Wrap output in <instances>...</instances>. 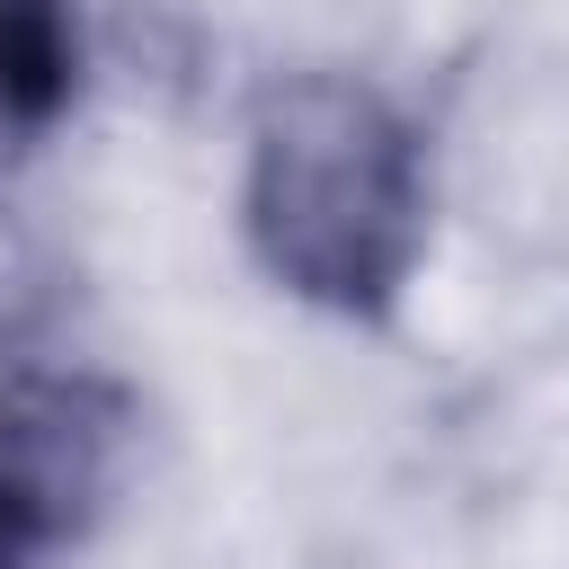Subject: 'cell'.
<instances>
[{"mask_svg": "<svg viewBox=\"0 0 569 569\" xmlns=\"http://www.w3.org/2000/svg\"><path fill=\"white\" fill-rule=\"evenodd\" d=\"M240 240L284 302L338 329H382L436 240V160L418 116L365 71H284L249 107Z\"/></svg>", "mask_w": 569, "mask_h": 569, "instance_id": "1", "label": "cell"}, {"mask_svg": "<svg viewBox=\"0 0 569 569\" xmlns=\"http://www.w3.org/2000/svg\"><path fill=\"white\" fill-rule=\"evenodd\" d=\"M133 445V400L107 373H9L0 382V569H44L71 551Z\"/></svg>", "mask_w": 569, "mask_h": 569, "instance_id": "2", "label": "cell"}, {"mask_svg": "<svg viewBox=\"0 0 569 569\" xmlns=\"http://www.w3.org/2000/svg\"><path fill=\"white\" fill-rule=\"evenodd\" d=\"M80 0H0V169H18L80 98Z\"/></svg>", "mask_w": 569, "mask_h": 569, "instance_id": "3", "label": "cell"}]
</instances>
